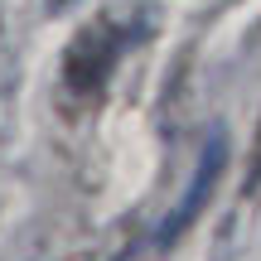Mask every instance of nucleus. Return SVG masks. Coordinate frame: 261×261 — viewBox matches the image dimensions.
<instances>
[{"mask_svg": "<svg viewBox=\"0 0 261 261\" xmlns=\"http://www.w3.org/2000/svg\"><path fill=\"white\" fill-rule=\"evenodd\" d=\"M121 44H126V29L116 19H92L73 34L63 54V87L77 97H97L112 77L116 58H121Z\"/></svg>", "mask_w": 261, "mask_h": 261, "instance_id": "obj_1", "label": "nucleus"}, {"mask_svg": "<svg viewBox=\"0 0 261 261\" xmlns=\"http://www.w3.org/2000/svg\"><path fill=\"white\" fill-rule=\"evenodd\" d=\"M223 169H227V136L218 130V136L203 145V160H198V169H194V184H189V194L179 198L174 218L160 227V247L179 242V237H184L189 227L198 223V213H203V203L213 198V189H218V179H223Z\"/></svg>", "mask_w": 261, "mask_h": 261, "instance_id": "obj_2", "label": "nucleus"}, {"mask_svg": "<svg viewBox=\"0 0 261 261\" xmlns=\"http://www.w3.org/2000/svg\"><path fill=\"white\" fill-rule=\"evenodd\" d=\"M261 184V126H256V145H252V169H247V189Z\"/></svg>", "mask_w": 261, "mask_h": 261, "instance_id": "obj_3", "label": "nucleus"}]
</instances>
